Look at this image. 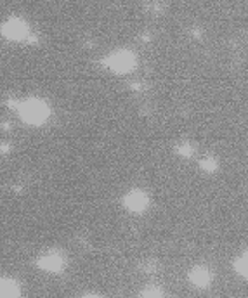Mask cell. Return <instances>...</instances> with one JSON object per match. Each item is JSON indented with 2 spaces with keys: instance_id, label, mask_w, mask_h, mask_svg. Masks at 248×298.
Returning a JSON list of instances; mask_svg holds the SVG:
<instances>
[{
  "instance_id": "6da1fadb",
  "label": "cell",
  "mask_w": 248,
  "mask_h": 298,
  "mask_svg": "<svg viewBox=\"0 0 248 298\" xmlns=\"http://www.w3.org/2000/svg\"><path fill=\"white\" fill-rule=\"evenodd\" d=\"M45 116H47V108H45L42 102L31 101L25 106V109H23V118L28 120V122H31V123L44 122Z\"/></svg>"
},
{
  "instance_id": "7a4b0ae2",
  "label": "cell",
  "mask_w": 248,
  "mask_h": 298,
  "mask_svg": "<svg viewBox=\"0 0 248 298\" xmlns=\"http://www.w3.org/2000/svg\"><path fill=\"white\" fill-rule=\"evenodd\" d=\"M110 63L113 64V68H118V70H127V68H130V64H132V57L129 56V54H118V56L111 57V61Z\"/></svg>"
},
{
  "instance_id": "3957f363",
  "label": "cell",
  "mask_w": 248,
  "mask_h": 298,
  "mask_svg": "<svg viewBox=\"0 0 248 298\" xmlns=\"http://www.w3.org/2000/svg\"><path fill=\"white\" fill-rule=\"evenodd\" d=\"M4 33L9 35V37L19 38V37H23V35L26 33V30L21 26V25H18V23H11V25H7V26L4 28Z\"/></svg>"
},
{
  "instance_id": "277c9868",
  "label": "cell",
  "mask_w": 248,
  "mask_h": 298,
  "mask_svg": "<svg viewBox=\"0 0 248 298\" xmlns=\"http://www.w3.org/2000/svg\"><path fill=\"white\" fill-rule=\"evenodd\" d=\"M144 203H146L144 196H141V194H137V193L130 194V196L127 198V205H129L130 208H134V210L142 208V206H144Z\"/></svg>"
},
{
  "instance_id": "5b68a950",
  "label": "cell",
  "mask_w": 248,
  "mask_h": 298,
  "mask_svg": "<svg viewBox=\"0 0 248 298\" xmlns=\"http://www.w3.org/2000/svg\"><path fill=\"white\" fill-rule=\"evenodd\" d=\"M238 271H241L243 274H248V258H245V260H241L240 264L236 265Z\"/></svg>"
}]
</instances>
